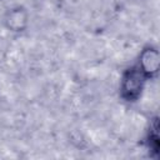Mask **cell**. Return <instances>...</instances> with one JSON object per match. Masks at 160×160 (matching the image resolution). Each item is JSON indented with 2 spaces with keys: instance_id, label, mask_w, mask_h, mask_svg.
Returning a JSON list of instances; mask_svg holds the SVG:
<instances>
[{
  "instance_id": "1",
  "label": "cell",
  "mask_w": 160,
  "mask_h": 160,
  "mask_svg": "<svg viewBox=\"0 0 160 160\" xmlns=\"http://www.w3.org/2000/svg\"><path fill=\"white\" fill-rule=\"evenodd\" d=\"M145 76L146 75L141 71L139 66L131 68L124 74L121 81V94L125 100L132 101L138 99V96L141 92Z\"/></svg>"
},
{
  "instance_id": "2",
  "label": "cell",
  "mask_w": 160,
  "mask_h": 160,
  "mask_svg": "<svg viewBox=\"0 0 160 160\" xmlns=\"http://www.w3.org/2000/svg\"><path fill=\"white\" fill-rule=\"evenodd\" d=\"M139 68L145 75H150V72H155L158 69V52L155 49L144 50L140 58Z\"/></svg>"
}]
</instances>
